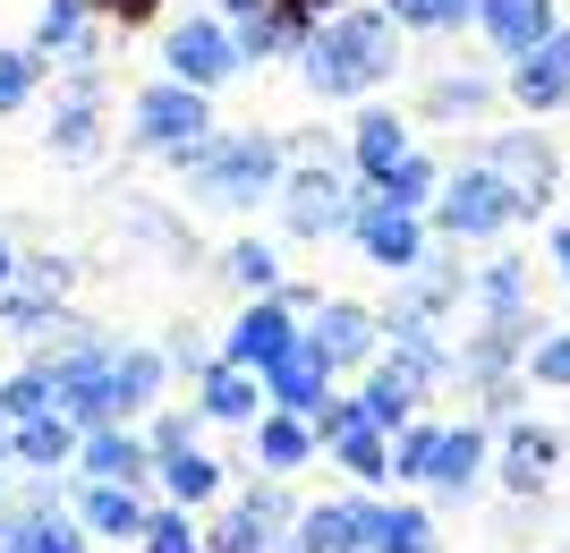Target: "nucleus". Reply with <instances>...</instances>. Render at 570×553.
<instances>
[{"label": "nucleus", "instance_id": "nucleus-1", "mask_svg": "<svg viewBox=\"0 0 570 553\" xmlns=\"http://www.w3.org/2000/svg\"><path fill=\"white\" fill-rule=\"evenodd\" d=\"M401 51H409V26L392 9H357L350 0L341 18H324L298 43V77H307L315 102H366L401 77Z\"/></svg>", "mask_w": 570, "mask_h": 553}, {"label": "nucleus", "instance_id": "nucleus-2", "mask_svg": "<svg viewBox=\"0 0 570 553\" xmlns=\"http://www.w3.org/2000/svg\"><path fill=\"white\" fill-rule=\"evenodd\" d=\"M179 188L205 205V214H247V205H273L282 196V170H289V145L264 137V128H214L196 137L188 154H170Z\"/></svg>", "mask_w": 570, "mask_h": 553}, {"label": "nucleus", "instance_id": "nucleus-3", "mask_svg": "<svg viewBox=\"0 0 570 553\" xmlns=\"http://www.w3.org/2000/svg\"><path fill=\"white\" fill-rule=\"evenodd\" d=\"M273 214H282L289 239H307V247L350 239V221H357V179H350V162H333L324 145H307V154L282 170V196H273Z\"/></svg>", "mask_w": 570, "mask_h": 553}, {"label": "nucleus", "instance_id": "nucleus-4", "mask_svg": "<svg viewBox=\"0 0 570 553\" xmlns=\"http://www.w3.org/2000/svg\"><path fill=\"white\" fill-rule=\"evenodd\" d=\"M426 221H434L443 247H485V239H502V230L520 221V196L502 188L485 162H460V170H443V196L426 205Z\"/></svg>", "mask_w": 570, "mask_h": 553}, {"label": "nucleus", "instance_id": "nucleus-5", "mask_svg": "<svg viewBox=\"0 0 570 553\" xmlns=\"http://www.w3.org/2000/svg\"><path fill=\"white\" fill-rule=\"evenodd\" d=\"M196 137H214V95H205V86H179V77L137 86V102H128V145H137V154L170 162V154H188Z\"/></svg>", "mask_w": 570, "mask_h": 553}, {"label": "nucleus", "instance_id": "nucleus-6", "mask_svg": "<svg viewBox=\"0 0 570 553\" xmlns=\"http://www.w3.org/2000/svg\"><path fill=\"white\" fill-rule=\"evenodd\" d=\"M298 511H307V503L289 494V477H264V468H256V485H247V494H230V503H222V520L205 529V553H264L273 536L298 529Z\"/></svg>", "mask_w": 570, "mask_h": 553}, {"label": "nucleus", "instance_id": "nucleus-7", "mask_svg": "<svg viewBox=\"0 0 570 553\" xmlns=\"http://www.w3.org/2000/svg\"><path fill=\"white\" fill-rule=\"evenodd\" d=\"M476 162H485V170L502 179V188L520 196V221H528V214H546L553 196H562V154H553V137H546V128H494Z\"/></svg>", "mask_w": 570, "mask_h": 553}, {"label": "nucleus", "instance_id": "nucleus-8", "mask_svg": "<svg viewBox=\"0 0 570 553\" xmlns=\"http://www.w3.org/2000/svg\"><path fill=\"white\" fill-rule=\"evenodd\" d=\"M238 69H247V60H238V26L214 18V9H196V18H179V26L163 34V77H179V86L222 95Z\"/></svg>", "mask_w": 570, "mask_h": 553}, {"label": "nucleus", "instance_id": "nucleus-9", "mask_svg": "<svg viewBox=\"0 0 570 553\" xmlns=\"http://www.w3.org/2000/svg\"><path fill=\"white\" fill-rule=\"evenodd\" d=\"M357 256L383 273V282H401V273H417L434 256V221L426 214H401V205H383V196L357 188V221H350Z\"/></svg>", "mask_w": 570, "mask_h": 553}, {"label": "nucleus", "instance_id": "nucleus-10", "mask_svg": "<svg viewBox=\"0 0 570 553\" xmlns=\"http://www.w3.org/2000/svg\"><path fill=\"white\" fill-rule=\"evenodd\" d=\"M553 468H562V434L537 426V417H511V426H494V485L511 494V503H546L553 494Z\"/></svg>", "mask_w": 570, "mask_h": 553}, {"label": "nucleus", "instance_id": "nucleus-11", "mask_svg": "<svg viewBox=\"0 0 570 553\" xmlns=\"http://www.w3.org/2000/svg\"><path fill=\"white\" fill-rule=\"evenodd\" d=\"M163 384H170V358L145 349V340H119L111 366H102V426H137V417L163 409Z\"/></svg>", "mask_w": 570, "mask_h": 553}, {"label": "nucleus", "instance_id": "nucleus-12", "mask_svg": "<svg viewBox=\"0 0 570 553\" xmlns=\"http://www.w3.org/2000/svg\"><path fill=\"white\" fill-rule=\"evenodd\" d=\"M485 477H494V426L485 417H452L443 443H434V468H426V503H469Z\"/></svg>", "mask_w": 570, "mask_h": 553}, {"label": "nucleus", "instance_id": "nucleus-13", "mask_svg": "<svg viewBox=\"0 0 570 553\" xmlns=\"http://www.w3.org/2000/svg\"><path fill=\"white\" fill-rule=\"evenodd\" d=\"M102 69H69L60 77V102H51V120H43V145L60 154V162H95L102 154Z\"/></svg>", "mask_w": 570, "mask_h": 553}, {"label": "nucleus", "instance_id": "nucleus-14", "mask_svg": "<svg viewBox=\"0 0 570 553\" xmlns=\"http://www.w3.org/2000/svg\"><path fill=\"white\" fill-rule=\"evenodd\" d=\"M502 95L520 102L528 120H546V111H570V18L553 26L546 43H528L511 69H502Z\"/></svg>", "mask_w": 570, "mask_h": 553}, {"label": "nucleus", "instance_id": "nucleus-15", "mask_svg": "<svg viewBox=\"0 0 570 553\" xmlns=\"http://www.w3.org/2000/svg\"><path fill=\"white\" fill-rule=\"evenodd\" d=\"M289 340H298V315H289V298H282V289H264V298H238L230 333H222L214 349H222L230 366H256V375H264V366L282 358Z\"/></svg>", "mask_w": 570, "mask_h": 553}, {"label": "nucleus", "instance_id": "nucleus-16", "mask_svg": "<svg viewBox=\"0 0 570 553\" xmlns=\"http://www.w3.org/2000/svg\"><path fill=\"white\" fill-rule=\"evenodd\" d=\"M333 384H341V366H333V349H324L307 324H298V340H289L282 358L264 366V401H273V409H298V417H315V401H324Z\"/></svg>", "mask_w": 570, "mask_h": 553}, {"label": "nucleus", "instance_id": "nucleus-17", "mask_svg": "<svg viewBox=\"0 0 570 553\" xmlns=\"http://www.w3.org/2000/svg\"><path fill=\"white\" fill-rule=\"evenodd\" d=\"M401 154H417V137H409V120L392 111V102H357V120H350V145H341V162H350V179L357 188H375L383 170L401 162Z\"/></svg>", "mask_w": 570, "mask_h": 553}, {"label": "nucleus", "instance_id": "nucleus-18", "mask_svg": "<svg viewBox=\"0 0 570 553\" xmlns=\"http://www.w3.org/2000/svg\"><path fill=\"white\" fill-rule=\"evenodd\" d=\"M69 511L86 520V536H111V545L128 536V545H137L145 520H154V494H145V485H119V477H77Z\"/></svg>", "mask_w": 570, "mask_h": 553}, {"label": "nucleus", "instance_id": "nucleus-19", "mask_svg": "<svg viewBox=\"0 0 570 553\" xmlns=\"http://www.w3.org/2000/svg\"><path fill=\"white\" fill-rule=\"evenodd\" d=\"M307 333L333 349L341 375H366V366L383 358V315H375V307H357V298H324V307L307 315Z\"/></svg>", "mask_w": 570, "mask_h": 553}, {"label": "nucleus", "instance_id": "nucleus-20", "mask_svg": "<svg viewBox=\"0 0 570 553\" xmlns=\"http://www.w3.org/2000/svg\"><path fill=\"white\" fill-rule=\"evenodd\" d=\"M324 460H333L357 494H383V485H392V426H375V409H357L350 426L324 443Z\"/></svg>", "mask_w": 570, "mask_h": 553}, {"label": "nucleus", "instance_id": "nucleus-21", "mask_svg": "<svg viewBox=\"0 0 570 553\" xmlns=\"http://www.w3.org/2000/svg\"><path fill=\"white\" fill-rule=\"evenodd\" d=\"M196 409L214 417V426H238V434H247L264 409H273V401H264V375H256V366H230V358H214L205 375H196Z\"/></svg>", "mask_w": 570, "mask_h": 553}, {"label": "nucleus", "instance_id": "nucleus-22", "mask_svg": "<svg viewBox=\"0 0 570 553\" xmlns=\"http://www.w3.org/2000/svg\"><path fill=\"white\" fill-rule=\"evenodd\" d=\"M315 452H324V443H315V426L298 409H264L256 426H247V460H256L264 477H298V468H315Z\"/></svg>", "mask_w": 570, "mask_h": 553}, {"label": "nucleus", "instance_id": "nucleus-23", "mask_svg": "<svg viewBox=\"0 0 570 553\" xmlns=\"http://www.w3.org/2000/svg\"><path fill=\"white\" fill-rule=\"evenodd\" d=\"M77 477L145 485V477H154V443H145V426H86V443H77Z\"/></svg>", "mask_w": 570, "mask_h": 553}, {"label": "nucleus", "instance_id": "nucleus-24", "mask_svg": "<svg viewBox=\"0 0 570 553\" xmlns=\"http://www.w3.org/2000/svg\"><path fill=\"white\" fill-rule=\"evenodd\" d=\"M77 443H86V426H77L69 409H43V417H18V434H9V468H69L77 477Z\"/></svg>", "mask_w": 570, "mask_h": 553}, {"label": "nucleus", "instance_id": "nucleus-25", "mask_svg": "<svg viewBox=\"0 0 570 553\" xmlns=\"http://www.w3.org/2000/svg\"><path fill=\"white\" fill-rule=\"evenodd\" d=\"M553 0H476V34L494 43V60H520L528 43H546L553 34Z\"/></svg>", "mask_w": 570, "mask_h": 553}, {"label": "nucleus", "instance_id": "nucleus-26", "mask_svg": "<svg viewBox=\"0 0 570 553\" xmlns=\"http://www.w3.org/2000/svg\"><path fill=\"white\" fill-rule=\"evenodd\" d=\"M154 485H163V503L205 511V503H222V494H230V460H214L205 443H188V452L154 460Z\"/></svg>", "mask_w": 570, "mask_h": 553}, {"label": "nucleus", "instance_id": "nucleus-27", "mask_svg": "<svg viewBox=\"0 0 570 553\" xmlns=\"http://www.w3.org/2000/svg\"><path fill=\"white\" fill-rule=\"evenodd\" d=\"M366 503L375 494H333L298 511V553H366Z\"/></svg>", "mask_w": 570, "mask_h": 553}, {"label": "nucleus", "instance_id": "nucleus-28", "mask_svg": "<svg viewBox=\"0 0 570 553\" xmlns=\"http://www.w3.org/2000/svg\"><path fill=\"white\" fill-rule=\"evenodd\" d=\"M366 553H443L426 503H366Z\"/></svg>", "mask_w": 570, "mask_h": 553}, {"label": "nucleus", "instance_id": "nucleus-29", "mask_svg": "<svg viewBox=\"0 0 570 553\" xmlns=\"http://www.w3.org/2000/svg\"><path fill=\"white\" fill-rule=\"evenodd\" d=\"M485 111H494V77H476V69H443V77H426V95H417V120L476 128Z\"/></svg>", "mask_w": 570, "mask_h": 553}, {"label": "nucleus", "instance_id": "nucleus-30", "mask_svg": "<svg viewBox=\"0 0 570 553\" xmlns=\"http://www.w3.org/2000/svg\"><path fill=\"white\" fill-rule=\"evenodd\" d=\"M366 196H383V205H401V214H426L434 196H443V162H434L426 145H417V154H401V162L383 170V179H375Z\"/></svg>", "mask_w": 570, "mask_h": 553}, {"label": "nucleus", "instance_id": "nucleus-31", "mask_svg": "<svg viewBox=\"0 0 570 553\" xmlns=\"http://www.w3.org/2000/svg\"><path fill=\"white\" fill-rule=\"evenodd\" d=\"M214 273L238 289V298H264V289H282V282H289V273H282V256H273L264 239H230V247H222V265H214Z\"/></svg>", "mask_w": 570, "mask_h": 553}, {"label": "nucleus", "instance_id": "nucleus-32", "mask_svg": "<svg viewBox=\"0 0 570 553\" xmlns=\"http://www.w3.org/2000/svg\"><path fill=\"white\" fill-rule=\"evenodd\" d=\"M298 43H307V34L282 18V0L256 9V18H238V60H247V69H256V60H298Z\"/></svg>", "mask_w": 570, "mask_h": 553}, {"label": "nucleus", "instance_id": "nucleus-33", "mask_svg": "<svg viewBox=\"0 0 570 553\" xmlns=\"http://www.w3.org/2000/svg\"><path fill=\"white\" fill-rule=\"evenodd\" d=\"M43 69H51V60L35 43H0V120H18L26 102L43 95Z\"/></svg>", "mask_w": 570, "mask_h": 553}, {"label": "nucleus", "instance_id": "nucleus-34", "mask_svg": "<svg viewBox=\"0 0 570 553\" xmlns=\"http://www.w3.org/2000/svg\"><path fill=\"white\" fill-rule=\"evenodd\" d=\"M476 307H485V324H502V315H528V265H520V256L476 265Z\"/></svg>", "mask_w": 570, "mask_h": 553}, {"label": "nucleus", "instance_id": "nucleus-35", "mask_svg": "<svg viewBox=\"0 0 570 553\" xmlns=\"http://www.w3.org/2000/svg\"><path fill=\"white\" fill-rule=\"evenodd\" d=\"M434 443H443V417H409V426L392 434V485H417V494H426Z\"/></svg>", "mask_w": 570, "mask_h": 553}, {"label": "nucleus", "instance_id": "nucleus-36", "mask_svg": "<svg viewBox=\"0 0 570 553\" xmlns=\"http://www.w3.org/2000/svg\"><path fill=\"white\" fill-rule=\"evenodd\" d=\"M26 553H95V536L69 503H43V511H26Z\"/></svg>", "mask_w": 570, "mask_h": 553}, {"label": "nucleus", "instance_id": "nucleus-37", "mask_svg": "<svg viewBox=\"0 0 570 553\" xmlns=\"http://www.w3.org/2000/svg\"><path fill=\"white\" fill-rule=\"evenodd\" d=\"M95 26V0H43V18H35V34L26 43L43 51V60H69V43Z\"/></svg>", "mask_w": 570, "mask_h": 553}, {"label": "nucleus", "instance_id": "nucleus-38", "mask_svg": "<svg viewBox=\"0 0 570 553\" xmlns=\"http://www.w3.org/2000/svg\"><path fill=\"white\" fill-rule=\"evenodd\" d=\"M0 409L9 417H43V409H60V375H51V358H26L9 384H0Z\"/></svg>", "mask_w": 570, "mask_h": 553}, {"label": "nucleus", "instance_id": "nucleus-39", "mask_svg": "<svg viewBox=\"0 0 570 553\" xmlns=\"http://www.w3.org/2000/svg\"><path fill=\"white\" fill-rule=\"evenodd\" d=\"M137 553H205V529H196L188 503H154V520H145Z\"/></svg>", "mask_w": 570, "mask_h": 553}, {"label": "nucleus", "instance_id": "nucleus-40", "mask_svg": "<svg viewBox=\"0 0 570 553\" xmlns=\"http://www.w3.org/2000/svg\"><path fill=\"white\" fill-rule=\"evenodd\" d=\"M383 9L409 34H460V26H476V0H383Z\"/></svg>", "mask_w": 570, "mask_h": 553}, {"label": "nucleus", "instance_id": "nucleus-41", "mask_svg": "<svg viewBox=\"0 0 570 553\" xmlns=\"http://www.w3.org/2000/svg\"><path fill=\"white\" fill-rule=\"evenodd\" d=\"M137 426H145V443H154V460H170V452H188V443H205V426H214V417L188 401V409H154V417H137Z\"/></svg>", "mask_w": 570, "mask_h": 553}, {"label": "nucleus", "instance_id": "nucleus-42", "mask_svg": "<svg viewBox=\"0 0 570 553\" xmlns=\"http://www.w3.org/2000/svg\"><path fill=\"white\" fill-rule=\"evenodd\" d=\"M528 384H537V392H570V333H562V324L528 349Z\"/></svg>", "mask_w": 570, "mask_h": 553}, {"label": "nucleus", "instance_id": "nucleus-43", "mask_svg": "<svg viewBox=\"0 0 570 553\" xmlns=\"http://www.w3.org/2000/svg\"><path fill=\"white\" fill-rule=\"evenodd\" d=\"M163 358H170V375H188V384H196V375H205V366H214V358H222V349H205V340H196V333H188V324H179V333H170V340H163Z\"/></svg>", "mask_w": 570, "mask_h": 553}, {"label": "nucleus", "instance_id": "nucleus-44", "mask_svg": "<svg viewBox=\"0 0 570 553\" xmlns=\"http://www.w3.org/2000/svg\"><path fill=\"white\" fill-rule=\"evenodd\" d=\"M163 9H170V0H95V18L119 26V34H128V26H154Z\"/></svg>", "mask_w": 570, "mask_h": 553}, {"label": "nucleus", "instance_id": "nucleus-45", "mask_svg": "<svg viewBox=\"0 0 570 553\" xmlns=\"http://www.w3.org/2000/svg\"><path fill=\"white\" fill-rule=\"evenodd\" d=\"M341 9H350V0H282V18L298 26V34H315V26H324V18H341Z\"/></svg>", "mask_w": 570, "mask_h": 553}, {"label": "nucleus", "instance_id": "nucleus-46", "mask_svg": "<svg viewBox=\"0 0 570 553\" xmlns=\"http://www.w3.org/2000/svg\"><path fill=\"white\" fill-rule=\"evenodd\" d=\"M0 553H26V503H0Z\"/></svg>", "mask_w": 570, "mask_h": 553}, {"label": "nucleus", "instance_id": "nucleus-47", "mask_svg": "<svg viewBox=\"0 0 570 553\" xmlns=\"http://www.w3.org/2000/svg\"><path fill=\"white\" fill-rule=\"evenodd\" d=\"M282 298H289V315H298V324L324 307V289H315V282H282Z\"/></svg>", "mask_w": 570, "mask_h": 553}, {"label": "nucleus", "instance_id": "nucleus-48", "mask_svg": "<svg viewBox=\"0 0 570 553\" xmlns=\"http://www.w3.org/2000/svg\"><path fill=\"white\" fill-rule=\"evenodd\" d=\"M546 265H553V282L570 289V221H553V247H546Z\"/></svg>", "mask_w": 570, "mask_h": 553}, {"label": "nucleus", "instance_id": "nucleus-49", "mask_svg": "<svg viewBox=\"0 0 570 553\" xmlns=\"http://www.w3.org/2000/svg\"><path fill=\"white\" fill-rule=\"evenodd\" d=\"M256 9H273V0H214V18H230V26H238V18H256Z\"/></svg>", "mask_w": 570, "mask_h": 553}, {"label": "nucleus", "instance_id": "nucleus-50", "mask_svg": "<svg viewBox=\"0 0 570 553\" xmlns=\"http://www.w3.org/2000/svg\"><path fill=\"white\" fill-rule=\"evenodd\" d=\"M9 282H18V247L0 239V289H9Z\"/></svg>", "mask_w": 570, "mask_h": 553}, {"label": "nucleus", "instance_id": "nucleus-51", "mask_svg": "<svg viewBox=\"0 0 570 553\" xmlns=\"http://www.w3.org/2000/svg\"><path fill=\"white\" fill-rule=\"evenodd\" d=\"M9 434H18V417H9V409H0V460H9Z\"/></svg>", "mask_w": 570, "mask_h": 553}, {"label": "nucleus", "instance_id": "nucleus-52", "mask_svg": "<svg viewBox=\"0 0 570 553\" xmlns=\"http://www.w3.org/2000/svg\"><path fill=\"white\" fill-rule=\"evenodd\" d=\"M264 553H298V529H289V536H273V545H264Z\"/></svg>", "mask_w": 570, "mask_h": 553}, {"label": "nucleus", "instance_id": "nucleus-53", "mask_svg": "<svg viewBox=\"0 0 570 553\" xmlns=\"http://www.w3.org/2000/svg\"><path fill=\"white\" fill-rule=\"evenodd\" d=\"M0 503H9V460H0Z\"/></svg>", "mask_w": 570, "mask_h": 553}]
</instances>
